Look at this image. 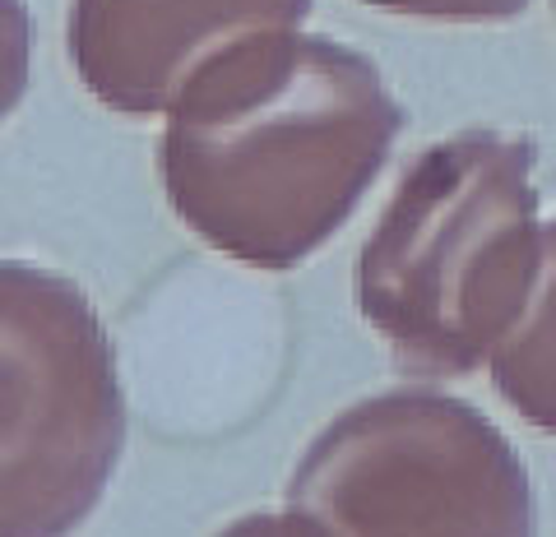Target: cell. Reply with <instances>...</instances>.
Returning <instances> with one entry per match:
<instances>
[{"label":"cell","mask_w":556,"mask_h":537,"mask_svg":"<svg viewBox=\"0 0 556 537\" xmlns=\"http://www.w3.org/2000/svg\"><path fill=\"white\" fill-rule=\"evenodd\" d=\"M547 5H552V24H556V0H547Z\"/></svg>","instance_id":"obj_9"},{"label":"cell","mask_w":556,"mask_h":537,"mask_svg":"<svg viewBox=\"0 0 556 537\" xmlns=\"http://www.w3.org/2000/svg\"><path fill=\"white\" fill-rule=\"evenodd\" d=\"M482 371L519 422L556 440V218H543V265L529 302Z\"/></svg>","instance_id":"obj_6"},{"label":"cell","mask_w":556,"mask_h":537,"mask_svg":"<svg viewBox=\"0 0 556 537\" xmlns=\"http://www.w3.org/2000/svg\"><path fill=\"white\" fill-rule=\"evenodd\" d=\"M292 533H478L538 524L519 445L478 404L431 380L339 408L283 487Z\"/></svg>","instance_id":"obj_3"},{"label":"cell","mask_w":556,"mask_h":537,"mask_svg":"<svg viewBox=\"0 0 556 537\" xmlns=\"http://www.w3.org/2000/svg\"><path fill=\"white\" fill-rule=\"evenodd\" d=\"M311 10L316 0H70L65 51L108 112L163 116L214 51L298 28Z\"/></svg>","instance_id":"obj_5"},{"label":"cell","mask_w":556,"mask_h":537,"mask_svg":"<svg viewBox=\"0 0 556 537\" xmlns=\"http://www.w3.org/2000/svg\"><path fill=\"white\" fill-rule=\"evenodd\" d=\"M543 265V190L525 130L464 126L417 149L357 255V310L408 380H468Z\"/></svg>","instance_id":"obj_2"},{"label":"cell","mask_w":556,"mask_h":537,"mask_svg":"<svg viewBox=\"0 0 556 537\" xmlns=\"http://www.w3.org/2000/svg\"><path fill=\"white\" fill-rule=\"evenodd\" d=\"M33 65V14L24 0H0V120L24 102Z\"/></svg>","instance_id":"obj_8"},{"label":"cell","mask_w":556,"mask_h":537,"mask_svg":"<svg viewBox=\"0 0 556 537\" xmlns=\"http://www.w3.org/2000/svg\"><path fill=\"white\" fill-rule=\"evenodd\" d=\"M126 455V394L93 297L0 259V537L70 533Z\"/></svg>","instance_id":"obj_4"},{"label":"cell","mask_w":556,"mask_h":537,"mask_svg":"<svg viewBox=\"0 0 556 537\" xmlns=\"http://www.w3.org/2000/svg\"><path fill=\"white\" fill-rule=\"evenodd\" d=\"M371 10L399 14L413 24H441V28H501L515 24L533 0H362Z\"/></svg>","instance_id":"obj_7"},{"label":"cell","mask_w":556,"mask_h":537,"mask_svg":"<svg viewBox=\"0 0 556 537\" xmlns=\"http://www.w3.org/2000/svg\"><path fill=\"white\" fill-rule=\"evenodd\" d=\"M404 102L362 47L265 28L214 51L167 102L153 171L208 251L288 273L334 241L404 140Z\"/></svg>","instance_id":"obj_1"}]
</instances>
